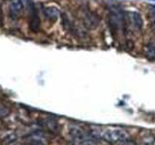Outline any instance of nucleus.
Listing matches in <instances>:
<instances>
[{
	"label": "nucleus",
	"mask_w": 155,
	"mask_h": 145,
	"mask_svg": "<svg viewBox=\"0 0 155 145\" xmlns=\"http://www.w3.org/2000/svg\"><path fill=\"white\" fill-rule=\"evenodd\" d=\"M127 22L128 26L131 28V30L133 32L140 34L143 30V21L142 16L135 11H131L127 13Z\"/></svg>",
	"instance_id": "2"
},
{
	"label": "nucleus",
	"mask_w": 155,
	"mask_h": 145,
	"mask_svg": "<svg viewBox=\"0 0 155 145\" xmlns=\"http://www.w3.org/2000/svg\"><path fill=\"white\" fill-rule=\"evenodd\" d=\"M23 3L21 0H10L8 4L9 16L12 19H18L23 12Z\"/></svg>",
	"instance_id": "3"
},
{
	"label": "nucleus",
	"mask_w": 155,
	"mask_h": 145,
	"mask_svg": "<svg viewBox=\"0 0 155 145\" xmlns=\"http://www.w3.org/2000/svg\"><path fill=\"white\" fill-rule=\"evenodd\" d=\"M43 12H44V16L46 17V18L51 21H55L60 14L59 10H58L56 7H46V8H44Z\"/></svg>",
	"instance_id": "5"
},
{
	"label": "nucleus",
	"mask_w": 155,
	"mask_h": 145,
	"mask_svg": "<svg viewBox=\"0 0 155 145\" xmlns=\"http://www.w3.org/2000/svg\"><path fill=\"white\" fill-rule=\"evenodd\" d=\"M3 23V18H2V11H1V5H0V27L2 26Z\"/></svg>",
	"instance_id": "8"
},
{
	"label": "nucleus",
	"mask_w": 155,
	"mask_h": 145,
	"mask_svg": "<svg viewBox=\"0 0 155 145\" xmlns=\"http://www.w3.org/2000/svg\"><path fill=\"white\" fill-rule=\"evenodd\" d=\"M29 26L33 32H38L40 30V18L32 1L29 2Z\"/></svg>",
	"instance_id": "4"
},
{
	"label": "nucleus",
	"mask_w": 155,
	"mask_h": 145,
	"mask_svg": "<svg viewBox=\"0 0 155 145\" xmlns=\"http://www.w3.org/2000/svg\"><path fill=\"white\" fill-rule=\"evenodd\" d=\"M11 113V109L4 105H0V118H4Z\"/></svg>",
	"instance_id": "7"
},
{
	"label": "nucleus",
	"mask_w": 155,
	"mask_h": 145,
	"mask_svg": "<svg viewBox=\"0 0 155 145\" xmlns=\"http://www.w3.org/2000/svg\"><path fill=\"white\" fill-rule=\"evenodd\" d=\"M143 54L150 60L155 59V45L153 43H147L143 47Z\"/></svg>",
	"instance_id": "6"
},
{
	"label": "nucleus",
	"mask_w": 155,
	"mask_h": 145,
	"mask_svg": "<svg viewBox=\"0 0 155 145\" xmlns=\"http://www.w3.org/2000/svg\"><path fill=\"white\" fill-rule=\"evenodd\" d=\"M81 19L84 25L88 29H95L100 24V18L98 14L91 11L87 7H84L81 9Z\"/></svg>",
	"instance_id": "1"
}]
</instances>
